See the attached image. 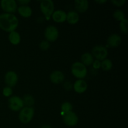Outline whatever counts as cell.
Instances as JSON below:
<instances>
[{
    "label": "cell",
    "mask_w": 128,
    "mask_h": 128,
    "mask_svg": "<svg viewBox=\"0 0 128 128\" xmlns=\"http://www.w3.org/2000/svg\"><path fill=\"white\" fill-rule=\"evenodd\" d=\"M74 90L78 93H82L85 92L88 88V84L85 81L82 80H77L74 84Z\"/></svg>",
    "instance_id": "obj_11"
},
{
    "label": "cell",
    "mask_w": 128,
    "mask_h": 128,
    "mask_svg": "<svg viewBox=\"0 0 128 128\" xmlns=\"http://www.w3.org/2000/svg\"><path fill=\"white\" fill-rule=\"evenodd\" d=\"M128 21L126 19H124L123 20L121 21L120 22V29H121V31L123 33L126 34L128 33Z\"/></svg>",
    "instance_id": "obj_24"
},
{
    "label": "cell",
    "mask_w": 128,
    "mask_h": 128,
    "mask_svg": "<svg viewBox=\"0 0 128 128\" xmlns=\"http://www.w3.org/2000/svg\"><path fill=\"white\" fill-rule=\"evenodd\" d=\"M67 14L62 10H57L52 14V18L56 22H63L66 20Z\"/></svg>",
    "instance_id": "obj_14"
},
{
    "label": "cell",
    "mask_w": 128,
    "mask_h": 128,
    "mask_svg": "<svg viewBox=\"0 0 128 128\" xmlns=\"http://www.w3.org/2000/svg\"><path fill=\"white\" fill-rule=\"evenodd\" d=\"M40 47L43 51H46L50 48V43L48 41H42L40 43Z\"/></svg>",
    "instance_id": "obj_26"
},
{
    "label": "cell",
    "mask_w": 128,
    "mask_h": 128,
    "mask_svg": "<svg viewBox=\"0 0 128 128\" xmlns=\"http://www.w3.org/2000/svg\"><path fill=\"white\" fill-rule=\"evenodd\" d=\"M30 2V1H28V0H20V1H18V2L21 5V6H24L28 4Z\"/></svg>",
    "instance_id": "obj_30"
},
{
    "label": "cell",
    "mask_w": 128,
    "mask_h": 128,
    "mask_svg": "<svg viewBox=\"0 0 128 128\" xmlns=\"http://www.w3.org/2000/svg\"><path fill=\"white\" fill-rule=\"evenodd\" d=\"M44 36L48 41L53 42L56 41L58 38V30L55 26H49L45 30Z\"/></svg>",
    "instance_id": "obj_7"
},
{
    "label": "cell",
    "mask_w": 128,
    "mask_h": 128,
    "mask_svg": "<svg viewBox=\"0 0 128 128\" xmlns=\"http://www.w3.org/2000/svg\"><path fill=\"white\" fill-rule=\"evenodd\" d=\"M51 81L54 84H60L64 80V76L63 73L60 71H55L50 75Z\"/></svg>",
    "instance_id": "obj_12"
},
{
    "label": "cell",
    "mask_w": 128,
    "mask_h": 128,
    "mask_svg": "<svg viewBox=\"0 0 128 128\" xmlns=\"http://www.w3.org/2000/svg\"><path fill=\"white\" fill-rule=\"evenodd\" d=\"M108 50L106 47L103 46H96L92 50V56L97 60H102L106 58L108 56Z\"/></svg>",
    "instance_id": "obj_5"
},
{
    "label": "cell",
    "mask_w": 128,
    "mask_h": 128,
    "mask_svg": "<svg viewBox=\"0 0 128 128\" xmlns=\"http://www.w3.org/2000/svg\"><path fill=\"white\" fill-rule=\"evenodd\" d=\"M81 61H82V63L86 66H90V65L92 64L94 62V58L93 56H92V54L88 52H86V53L83 54L82 55V57H81Z\"/></svg>",
    "instance_id": "obj_18"
},
{
    "label": "cell",
    "mask_w": 128,
    "mask_h": 128,
    "mask_svg": "<svg viewBox=\"0 0 128 128\" xmlns=\"http://www.w3.org/2000/svg\"><path fill=\"white\" fill-rule=\"evenodd\" d=\"M71 72L77 78H84L87 75V68L86 66L80 62H74L71 67Z\"/></svg>",
    "instance_id": "obj_2"
},
{
    "label": "cell",
    "mask_w": 128,
    "mask_h": 128,
    "mask_svg": "<svg viewBox=\"0 0 128 128\" xmlns=\"http://www.w3.org/2000/svg\"><path fill=\"white\" fill-rule=\"evenodd\" d=\"M75 8L78 12H84L87 11L89 6L87 0H76L74 1Z\"/></svg>",
    "instance_id": "obj_15"
},
{
    "label": "cell",
    "mask_w": 128,
    "mask_h": 128,
    "mask_svg": "<svg viewBox=\"0 0 128 128\" xmlns=\"http://www.w3.org/2000/svg\"><path fill=\"white\" fill-rule=\"evenodd\" d=\"M111 2L115 5V6H121L122 5H124V4L126 2V0H112L111 1Z\"/></svg>",
    "instance_id": "obj_27"
},
{
    "label": "cell",
    "mask_w": 128,
    "mask_h": 128,
    "mask_svg": "<svg viewBox=\"0 0 128 128\" xmlns=\"http://www.w3.org/2000/svg\"><path fill=\"white\" fill-rule=\"evenodd\" d=\"M19 21L16 16L10 13L0 14V28L6 32H12L17 28Z\"/></svg>",
    "instance_id": "obj_1"
},
{
    "label": "cell",
    "mask_w": 128,
    "mask_h": 128,
    "mask_svg": "<svg viewBox=\"0 0 128 128\" xmlns=\"http://www.w3.org/2000/svg\"><path fill=\"white\" fill-rule=\"evenodd\" d=\"M66 20L71 24H76L79 21V15L75 11H70L66 15Z\"/></svg>",
    "instance_id": "obj_17"
},
{
    "label": "cell",
    "mask_w": 128,
    "mask_h": 128,
    "mask_svg": "<svg viewBox=\"0 0 128 128\" xmlns=\"http://www.w3.org/2000/svg\"><path fill=\"white\" fill-rule=\"evenodd\" d=\"M1 6L4 11L10 14L14 12L17 9V4L14 0H2Z\"/></svg>",
    "instance_id": "obj_8"
},
{
    "label": "cell",
    "mask_w": 128,
    "mask_h": 128,
    "mask_svg": "<svg viewBox=\"0 0 128 128\" xmlns=\"http://www.w3.org/2000/svg\"><path fill=\"white\" fill-rule=\"evenodd\" d=\"M9 40L12 44H18L21 41V37H20V34L15 31L11 32L9 34Z\"/></svg>",
    "instance_id": "obj_19"
},
{
    "label": "cell",
    "mask_w": 128,
    "mask_h": 128,
    "mask_svg": "<svg viewBox=\"0 0 128 128\" xmlns=\"http://www.w3.org/2000/svg\"><path fill=\"white\" fill-rule=\"evenodd\" d=\"M64 88H65V90H68V91H70V90L72 89V84L70 82H66L64 84Z\"/></svg>",
    "instance_id": "obj_28"
},
{
    "label": "cell",
    "mask_w": 128,
    "mask_h": 128,
    "mask_svg": "<svg viewBox=\"0 0 128 128\" xmlns=\"http://www.w3.org/2000/svg\"><path fill=\"white\" fill-rule=\"evenodd\" d=\"M101 67L104 71H110L112 68V63L111 60L105 59L101 62Z\"/></svg>",
    "instance_id": "obj_21"
},
{
    "label": "cell",
    "mask_w": 128,
    "mask_h": 128,
    "mask_svg": "<svg viewBox=\"0 0 128 128\" xmlns=\"http://www.w3.org/2000/svg\"><path fill=\"white\" fill-rule=\"evenodd\" d=\"M9 108L13 111H18L23 108L24 104L22 99L18 96H14L10 98L8 101Z\"/></svg>",
    "instance_id": "obj_6"
},
{
    "label": "cell",
    "mask_w": 128,
    "mask_h": 128,
    "mask_svg": "<svg viewBox=\"0 0 128 128\" xmlns=\"http://www.w3.org/2000/svg\"><path fill=\"white\" fill-rule=\"evenodd\" d=\"M18 77L17 74L14 71H8L5 75L4 81L8 87L11 88L14 86L18 82Z\"/></svg>",
    "instance_id": "obj_10"
},
{
    "label": "cell",
    "mask_w": 128,
    "mask_h": 128,
    "mask_svg": "<svg viewBox=\"0 0 128 128\" xmlns=\"http://www.w3.org/2000/svg\"><path fill=\"white\" fill-rule=\"evenodd\" d=\"M22 100L24 105L26 106V107H31L34 104V99L30 94L24 95Z\"/></svg>",
    "instance_id": "obj_20"
},
{
    "label": "cell",
    "mask_w": 128,
    "mask_h": 128,
    "mask_svg": "<svg viewBox=\"0 0 128 128\" xmlns=\"http://www.w3.org/2000/svg\"><path fill=\"white\" fill-rule=\"evenodd\" d=\"M41 128H51L50 126H48V125H44V126H42Z\"/></svg>",
    "instance_id": "obj_32"
},
{
    "label": "cell",
    "mask_w": 128,
    "mask_h": 128,
    "mask_svg": "<svg viewBox=\"0 0 128 128\" xmlns=\"http://www.w3.org/2000/svg\"><path fill=\"white\" fill-rule=\"evenodd\" d=\"M40 8L41 12L44 14L46 17H50L52 16L54 12V3L51 0H43L40 4Z\"/></svg>",
    "instance_id": "obj_4"
},
{
    "label": "cell",
    "mask_w": 128,
    "mask_h": 128,
    "mask_svg": "<svg viewBox=\"0 0 128 128\" xmlns=\"http://www.w3.org/2000/svg\"><path fill=\"white\" fill-rule=\"evenodd\" d=\"M108 44L111 48L118 47L121 42V38L116 34L111 35L108 39Z\"/></svg>",
    "instance_id": "obj_13"
},
{
    "label": "cell",
    "mask_w": 128,
    "mask_h": 128,
    "mask_svg": "<svg viewBox=\"0 0 128 128\" xmlns=\"http://www.w3.org/2000/svg\"><path fill=\"white\" fill-rule=\"evenodd\" d=\"M34 111L31 107L22 108L19 114V119L20 121L24 124L30 122L33 118Z\"/></svg>",
    "instance_id": "obj_3"
},
{
    "label": "cell",
    "mask_w": 128,
    "mask_h": 128,
    "mask_svg": "<svg viewBox=\"0 0 128 128\" xmlns=\"http://www.w3.org/2000/svg\"><path fill=\"white\" fill-rule=\"evenodd\" d=\"M93 67L95 69H98L101 67V62L98 60H96V61H94L93 62Z\"/></svg>",
    "instance_id": "obj_29"
},
{
    "label": "cell",
    "mask_w": 128,
    "mask_h": 128,
    "mask_svg": "<svg viewBox=\"0 0 128 128\" xmlns=\"http://www.w3.org/2000/svg\"><path fill=\"white\" fill-rule=\"evenodd\" d=\"M63 121L67 126H74L78 122V117L75 112L70 111L64 114Z\"/></svg>",
    "instance_id": "obj_9"
},
{
    "label": "cell",
    "mask_w": 128,
    "mask_h": 128,
    "mask_svg": "<svg viewBox=\"0 0 128 128\" xmlns=\"http://www.w3.org/2000/svg\"><path fill=\"white\" fill-rule=\"evenodd\" d=\"M96 2H98V3H104V2H106V0H102V1H96Z\"/></svg>",
    "instance_id": "obj_31"
},
{
    "label": "cell",
    "mask_w": 128,
    "mask_h": 128,
    "mask_svg": "<svg viewBox=\"0 0 128 128\" xmlns=\"http://www.w3.org/2000/svg\"><path fill=\"white\" fill-rule=\"evenodd\" d=\"M113 17L117 21H121L124 19V14L121 10H116L113 13Z\"/></svg>",
    "instance_id": "obj_23"
},
{
    "label": "cell",
    "mask_w": 128,
    "mask_h": 128,
    "mask_svg": "<svg viewBox=\"0 0 128 128\" xmlns=\"http://www.w3.org/2000/svg\"><path fill=\"white\" fill-rule=\"evenodd\" d=\"M18 10L19 14L24 18L30 17L32 14V10L30 6H27V5L20 6Z\"/></svg>",
    "instance_id": "obj_16"
},
{
    "label": "cell",
    "mask_w": 128,
    "mask_h": 128,
    "mask_svg": "<svg viewBox=\"0 0 128 128\" xmlns=\"http://www.w3.org/2000/svg\"><path fill=\"white\" fill-rule=\"evenodd\" d=\"M2 93H3V95L6 97H9L11 95H12V89L11 88L8 87H5L3 89V91H2Z\"/></svg>",
    "instance_id": "obj_25"
},
{
    "label": "cell",
    "mask_w": 128,
    "mask_h": 128,
    "mask_svg": "<svg viewBox=\"0 0 128 128\" xmlns=\"http://www.w3.org/2000/svg\"><path fill=\"white\" fill-rule=\"evenodd\" d=\"M72 106L71 103L68 102H64L62 105H61V111L64 112V114L67 113V112L72 111Z\"/></svg>",
    "instance_id": "obj_22"
}]
</instances>
